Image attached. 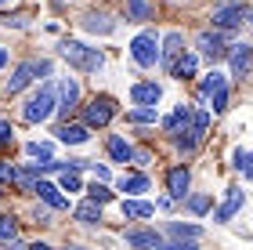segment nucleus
I'll list each match as a JSON object with an SVG mask.
<instances>
[{
	"instance_id": "1",
	"label": "nucleus",
	"mask_w": 253,
	"mask_h": 250,
	"mask_svg": "<svg viewBox=\"0 0 253 250\" xmlns=\"http://www.w3.org/2000/svg\"><path fill=\"white\" fill-rule=\"evenodd\" d=\"M58 54L73 65V69H80V73H98L101 65H105V54H101L98 48L80 44V40H65L62 48H58Z\"/></svg>"
},
{
	"instance_id": "2",
	"label": "nucleus",
	"mask_w": 253,
	"mask_h": 250,
	"mask_svg": "<svg viewBox=\"0 0 253 250\" xmlns=\"http://www.w3.org/2000/svg\"><path fill=\"white\" fill-rule=\"evenodd\" d=\"M54 109H58V95H54V87H40L37 95L22 105V120H26V123H43Z\"/></svg>"
},
{
	"instance_id": "3",
	"label": "nucleus",
	"mask_w": 253,
	"mask_h": 250,
	"mask_svg": "<svg viewBox=\"0 0 253 250\" xmlns=\"http://www.w3.org/2000/svg\"><path fill=\"white\" fill-rule=\"evenodd\" d=\"M246 18H253V11L243 4V0H221V4L213 7V29H239Z\"/></svg>"
},
{
	"instance_id": "4",
	"label": "nucleus",
	"mask_w": 253,
	"mask_h": 250,
	"mask_svg": "<svg viewBox=\"0 0 253 250\" xmlns=\"http://www.w3.org/2000/svg\"><path fill=\"white\" fill-rule=\"evenodd\" d=\"M130 54H134V62L141 65V69H152V65L163 58V48H159L156 33H137L134 44H130Z\"/></svg>"
},
{
	"instance_id": "5",
	"label": "nucleus",
	"mask_w": 253,
	"mask_h": 250,
	"mask_svg": "<svg viewBox=\"0 0 253 250\" xmlns=\"http://www.w3.org/2000/svg\"><path fill=\"white\" fill-rule=\"evenodd\" d=\"M51 73V62H22L15 73H11V80H7V91L11 95H18L22 87H29L37 76H47Z\"/></svg>"
},
{
	"instance_id": "6",
	"label": "nucleus",
	"mask_w": 253,
	"mask_h": 250,
	"mask_svg": "<svg viewBox=\"0 0 253 250\" xmlns=\"http://www.w3.org/2000/svg\"><path fill=\"white\" fill-rule=\"evenodd\" d=\"M112 116H116V101H112L109 95L90 98V105H84V123L87 127H105Z\"/></svg>"
},
{
	"instance_id": "7",
	"label": "nucleus",
	"mask_w": 253,
	"mask_h": 250,
	"mask_svg": "<svg viewBox=\"0 0 253 250\" xmlns=\"http://www.w3.org/2000/svg\"><path fill=\"white\" fill-rule=\"evenodd\" d=\"M195 48H199L210 62H217V58H224V54H228V48H232V44H228L224 29H213V33L206 29V33H199V37H195Z\"/></svg>"
},
{
	"instance_id": "8",
	"label": "nucleus",
	"mask_w": 253,
	"mask_h": 250,
	"mask_svg": "<svg viewBox=\"0 0 253 250\" xmlns=\"http://www.w3.org/2000/svg\"><path fill=\"white\" fill-rule=\"evenodd\" d=\"M181 44H185V37H181L177 29H170L167 37H163V58H159V62H163L170 73H174V69H177V62H181V51H185Z\"/></svg>"
},
{
	"instance_id": "9",
	"label": "nucleus",
	"mask_w": 253,
	"mask_h": 250,
	"mask_svg": "<svg viewBox=\"0 0 253 250\" xmlns=\"http://www.w3.org/2000/svg\"><path fill=\"white\" fill-rule=\"evenodd\" d=\"M76 105H80V84L73 80V76H62V80H58V109L73 112Z\"/></svg>"
},
{
	"instance_id": "10",
	"label": "nucleus",
	"mask_w": 253,
	"mask_h": 250,
	"mask_svg": "<svg viewBox=\"0 0 253 250\" xmlns=\"http://www.w3.org/2000/svg\"><path fill=\"white\" fill-rule=\"evenodd\" d=\"M243 203H246V192L239 189V185H232V189H228V196H224V203L217 207L213 218H217V221H232V218H235V210L243 207Z\"/></svg>"
},
{
	"instance_id": "11",
	"label": "nucleus",
	"mask_w": 253,
	"mask_h": 250,
	"mask_svg": "<svg viewBox=\"0 0 253 250\" xmlns=\"http://www.w3.org/2000/svg\"><path fill=\"white\" fill-rule=\"evenodd\" d=\"M126 243H130L134 250H159L163 247V236L152 232V229H130L126 232Z\"/></svg>"
},
{
	"instance_id": "12",
	"label": "nucleus",
	"mask_w": 253,
	"mask_h": 250,
	"mask_svg": "<svg viewBox=\"0 0 253 250\" xmlns=\"http://www.w3.org/2000/svg\"><path fill=\"white\" fill-rule=\"evenodd\" d=\"M228 58H232V73L235 76H243V73L253 69V48H250V44H232Z\"/></svg>"
},
{
	"instance_id": "13",
	"label": "nucleus",
	"mask_w": 253,
	"mask_h": 250,
	"mask_svg": "<svg viewBox=\"0 0 253 250\" xmlns=\"http://www.w3.org/2000/svg\"><path fill=\"white\" fill-rule=\"evenodd\" d=\"M192 120H195V112H192V105H177V109H174V112H170V116L163 120V127H167L170 134H185Z\"/></svg>"
},
{
	"instance_id": "14",
	"label": "nucleus",
	"mask_w": 253,
	"mask_h": 250,
	"mask_svg": "<svg viewBox=\"0 0 253 250\" xmlns=\"http://www.w3.org/2000/svg\"><path fill=\"white\" fill-rule=\"evenodd\" d=\"M130 98H134V105H156V101L163 98V87L159 84H134Z\"/></svg>"
},
{
	"instance_id": "15",
	"label": "nucleus",
	"mask_w": 253,
	"mask_h": 250,
	"mask_svg": "<svg viewBox=\"0 0 253 250\" xmlns=\"http://www.w3.org/2000/svg\"><path fill=\"white\" fill-rule=\"evenodd\" d=\"M54 134H58V142H65V145H84V142L90 138V134H87V123H62Z\"/></svg>"
},
{
	"instance_id": "16",
	"label": "nucleus",
	"mask_w": 253,
	"mask_h": 250,
	"mask_svg": "<svg viewBox=\"0 0 253 250\" xmlns=\"http://www.w3.org/2000/svg\"><path fill=\"white\" fill-rule=\"evenodd\" d=\"M167 189H170V196H174V200H185L188 196V170L185 167H174L167 174Z\"/></svg>"
},
{
	"instance_id": "17",
	"label": "nucleus",
	"mask_w": 253,
	"mask_h": 250,
	"mask_svg": "<svg viewBox=\"0 0 253 250\" xmlns=\"http://www.w3.org/2000/svg\"><path fill=\"white\" fill-rule=\"evenodd\" d=\"M37 192H40V200L47 203L51 210H65V207H69V200L62 196V189H54L51 181H40V185H37Z\"/></svg>"
},
{
	"instance_id": "18",
	"label": "nucleus",
	"mask_w": 253,
	"mask_h": 250,
	"mask_svg": "<svg viewBox=\"0 0 253 250\" xmlns=\"http://www.w3.org/2000/svg\"><path fill=\"white\" fill-rule=\"evenodd\" d=\"M84 29L87 33H112V29H116V22H112L109 15H101V11H90V15L84 18Z\"/></svg>"
},
{
	"instance_id": "19",
	"label": "nucleus",
	"mask_w": 253,
	"mask_h": 250,
	"mask_svg": "<svg viewBox=\"0 0 253 250\" xmlns=\"http://www.w3.org/2000/svg\"><path fill=\"white\" fill-rule=\"evenodd\" d=\"M224 87H228V84H224V76L213 69V73H206V76H203V84H199V95H203V98H217Z\"/></svg>"
},
{
	"instance_id": "20",
	"label": "nucleus",
	"mask_w": 253,
	"mask_h": 250,
	"mask_svg": "<svg viewBox=\"0 0 253 250\" xmlns=\"http://www.w3.org/2000/svg\"><path fill=\"white\" fill-rule=\"evenodd\" d=\"M156 207L145 200H123V218H152Z\"/></svg>"
},
{
	"instance_id": "21",
	"label": "nucleus",
	"mask_w": 253,
	"mask_h": 250,
	"mask_svg": "<svg viewBox=\"0 0 253 250\" xmlns=\"http://www.w3.org/2000/svg\"><path fill=\"white\" fill-rule=\"evenodd\" d=\"M73 214H76L80 225H98L101 221V203H80Z\"/></svg>"
},
{
	"instance_id": "22",
	"label": "nucleus",
	"mask_w": 253,
	"mask_h": 250,
	"mask_svg": "<svg viewBox=\"0 0 253 250\" xmlns=\"http://www.w3.org/2000/svg\"><path fill=\"white\" fill-rule=\"evenodd\" d=\"M109 156H112L116 163H130V160H134V149H130L123 138H109Z\"/></svg>"
},
{
	"instance_id": "23",
	"label": "nucleus",
	"mask_w": 253,
	"mask_h": 250,
	"mask_svg": "<svg viewBox=\"0 0 253 250\" xmlns=\"http://www.w3.org/2000/svg\"><path fill=\"white\" fill-rule=\"evenodd\" d=\"M167 232H170V236H177V240H199V236H203L199 225H181V221H170V225H167Z\"/></svg>"
},
{
	"instance_id": "24",
	"label": "nucleus",
	"mask_w": 253,
	"mask_h": 250,
	"mask_svg": "<svg viewBox=\"0 0 253 250\" xmlns=\"http://www.w3.org/2000/svg\"><path fill=\"white\" fill-rule=\"evenodd\" d=\"M120 189L123 192H134V196H137V192H148V178L145 174H123L120 178Z\"/></svg>"
},
{
	"instance_id": "25",
	"label": "nucleus",
	"mask_w": 253,
	"mask_h": 250,
	"mask_svg": "<svg viewBox=\"0 0 253 250\" xmlns=\"http://www.w3.org/2000/svg\"><path fill=\"white\" fill-rule=\"evenodd\" d=\"M232 160H235L239 170H243V178L253 181V149H235V152H232Z\"/></svg>"
},
{
	"instance_id": "26",
	"label": "nucleus",
	"mask_w": 253,
	"mask_h": 250,
	"mask_svg": "<svg viewBox=\"0 0 253 250\" xmlns=\"http://www.w3.org/2000/svg\"><path fill=\"white\" fill-rule=\"evenodd\" d=\"M126 18L130 22H145V18H152V7H148L145 0H126Z\"/></svg>"
},
{
	"instance_id": "27",
	"label": "nucleus",
	"mask_w": 253,
	"mask_h": 250,
	"mask_svg": "<svg viewBox=\"0 0 253 250\" xmlns=\"http://www.w3.org/2000/svg\"><path fill=\"white\" fill-rule=\"evenodd\" d=\"M126 120H130V123H156L159 112H156V105H141V109L126 112Z\"/></svg>"
},
{
	"instance_id": "28",
	"label": "nucleus",
	"mask_w": 253,
	"mask_h": 250,
	"mask_svg": "<svg viewBox=\"0 0 253 250\" xmlns=\"http://www.w3.org/2000/svg\"><path fill=\"white\" fill-rule=\"evenodd\" d=\"M87 196H90V203H109L112 200V192H109V185H105V181H90V189H87Z\"/></svg>"
},
{
	"instance_id": "29",
	"label": "nucleus",
	"mask_w": 253,
	"mask_h": 250,
	"mask_svg": "<svg viewBox=\"0 0 253 250\" xmlns=\"http://www.w3.org/2000/svg\"><path fill=\"white\" fill-rule=\"evenodd\" d=\"M80 189H84V181H80V170L65 167V170H62V192H80Z\"/></svg>"
},
{
	"instance_id": "30",
	"label": "nucleus",
	"mask_w": 253,
	"mask_h": 250,
	"mask_svg": "<svg viewBox=\"0 0 253 250\" xmlns=\"http://www.w3.org/2000/svg\"><path fill=\"white\" fill-rule=\"evenodd\" d=\"M195 65H199V62H195V54H185V58L177 62L174 76H181V80H192V76H195Z\"/></svg>"
},
{
	"instance_id": "31",
	"label": "nucleus",
	"mask_w": 253,
	"mask_h": 250,
	"mask_svg": "<svg viewBox=\"0 0 253 250\" xmlns=\"http://www.w3.org/2000/svg\"><path fill=\"white\" fill-rule=\"evenodd\" d=\"M26 152L33 156V160H51V142H29Z\"/></svg>"
},
{
	"instance_id": "32",
	"label": "nucleus",
	"mask_w": 253,
	"mask_h": 250,
	"mask_svg": "<svg viewBox=\"0 0 253 250\" xmlns=\"http://www.w3.org/2000/svg\"><path fill=\"white\" fill-rule=\"evenodd\" d=\"M15 232H18V221L11 214H0V240H15Z\"/></svg>"
},
{
	"instance_id": "33",
	"label": "nucleus",
	"mask_w": 253,
	"mask_h": 250,
	"mask_svg": "<svg viewBox=\"0 0 253 250\" xmlns=\"http://www.w3.org/2000/svg\"><path fill=\"white\" fill-rule=\"evenodd\" d=\"M206 127H210V112H195V120H192V134H195V138H203V134H206Z\"/></svg>"
},
{
	"instance_id": "34",
	"label": "nucleus",
	"mask_w": 253,
	"mask_h": 250,
	"mask_svg": "<svg viewBox=\"0 0 253 250\" xmlns=\"http://www.w3.org/2000/svg\"><path fill=\"white\" fill-rule=\"evenodd\" d=\"M210 203H213L210 196H192V200H188V210H192V214H206V210H210Z\"/></svg>"
},
{
	"instance_id": "35",
	"label": "nucleus",
	"mask_w": 253,
	"mask_h": 250,
	"mask_svg": "<svg viewBox=\"0 0 253 250\" xmlns=\"http://www.w3.org/2000/svg\"><path fill=\"white\" fill-rule=\"evenodd\" d=\"M15 185H22V189H29V192H37V185L40 181L33 178V170H18V178H15Z\"/></svg>"
},
{
	"instance_id": "36",
	"label": "nucleus",
	"mask_w": 253,
	"mask_h": 250,
	"mask_svg": "<svg viewBox=\"0 0 253 250\" xmlns=\"http://www.w3.org/2000/svg\"><path fill=\"white\" fill-rule=\"evenodd\" d=\"M195 145H199V138H195L192 131H185V134H177V149H185V152H192Z\"/></svg>"
},
{
	"instance_id": "37",
	"label": "nucleus",
	"mask_w": 253,
	"mask_h": 250,
	"mask_svg": "<svg viewBox=\"0 0 253 250\" xmlns=\"http://www.w3.org/2000/svg\"><path fill=\"white\" fill-rule=\"evenodd\" d=\"M159 250H195V240H177V243H163Z\"/></svg>"
},
{
	"instance_id": "38",
	"label": "nucleus",
	"mask_w": 253,
	"mask_h": 250,
	"mask_svg": "<svg viewBox=\"0 0 253 250\" xmlns=\"http://www.w3.org/2000/svg\"><path fill=\"white\" fill-rule=\"evenodd\" d=\"M7 145H11V123L0 120V149H7Z\"/></svg>"
},
{
	"instance_id": "39",
	"label": "nucleus",
	"mask_w": 253,
	"mask_h": 250,
	"mask_svg": "<svg viewBox=\"0 0 253 250\" xmlns=\"http://www.w3.org/2000/svg\"><path fill=\"white\" fill-rule=\"evenodd\" d=\"M15 178H18V170L11 167V163H4V160H0V181H15Z\"/></svg>"
},
{
	"instance_id": "40",
	"label": "nucleus",
	"mask_w": 253,
	"mask_h": 250,
	"mask_svg": "<svg viewBox=\"0 0 253 250\" xmlns=\"http://www.w3.org/2000/svg\"><path fill=\"white\" fill-rule=\"evenodd\" d=\"M210 109H213V112H224V109H228V87H224L221 95L213 98V105H210Z\"/></svg>"
},
{
	"instance_id": "41",
	"label": "nucleus",
	"mask_w": 253,
	"mask_h": 250,
	"mask_svg": "<svg viewBox=\"0 0 253 250\" xmlns=\"http://www.w3.org/2000/svg\"><path fill=\"white\" fill-rule=\"evenodd\" d=\"M4 26H26V15H4Z\"/></svg>"
},
{
	"instance_id": "42",
	"label": "nucleus",
	"mask_w": 253,
	"mask_h": 250,
	"mask_svg": "<svg viewBox=\"0 0 253 250\" xmlns=\"http://www.w3.org/2000/svg\"><path fill=\"white\" fill-rule=\"evenodd\" d=\"M94 178H98V181H109V167H98V163H94Z\"/></svg>"
},
{
	"instance_id": "43",
	"label": "nucleus",
	"mask_w": 253,
	"mask_h": 250,
	"mask_svg": "<svg viewBox=\"0 0 253 250\" xmlns=\"http://www.w3.org/2000/svg\"><path fill=\"white\" fill-rule=\"evenodd\" d=\"M0 65H7V51L4 48H0Z\"/></svg>"
},
{
	"instance_id": "44",
	"label": "nucleus",
	"mask_w": 253,
	"mask_h": 250,
	"mask_svg": "<svg viewBox=\"0 0 253 250\" xmlns=\"http://www.w3.org/2000/svg\"><path fill=\"white\" fill-rule=\"evenodd\" d=\"M33 250H51V247H47V243H37V247H33Z\"/></svg>"
},
{
	"instance_id": "45",
	"label": "nucleus",
	"mask_w": 253,
	"mask_h": 250,
	"mask_svg": "<svg viewBox=\"0 0 253 250\" xmlns=\"http://www.w3.org/2000/svg\"><path fill=\"white\" fill-rule=\"evenodd\" d=\"M69 250H87V247H69Z\"/></svg>"
},
{
	"instance_id": "46",
	"label": "nucleus",
	"mask_w": 253,
	"mask_h": 250,
	"mask_svg": "<svg viewBox=\"0 0 253 250\" xmlns=\"http://www.w3.org/2000/svg\"><path fill=\"white\" fill-rule=\"evenodd\" d=\"M54 4H65V0H54Z\"/></svg>"
},
{
	"instance_id": "47",
	"label": "nucleus",
	"mask_w": 253,
	"mask_h": 250,
	"mask_svg": "<svg viewBox=\"0 0 253 250\" xmlns=\"http://www.w3.org/2000/svg\"><path fill=\"white\" fill-rule=\"evenodd\" d=\"M0 4H4V0H0Z\"/></svg>"
},
{
	"instance_id": "48",
	"label": "nucleus",
	"mask_w": 253,
	"mask_h": 250,
	"mask_svg": "<svg viewBox=\"0 0 253 250\" xmlns=\"http://www.w3.org/2000/svg\"><path fill=\"white\" fill-rule=\"evenodd\" d=\"M250 22H253V18H250Z\"/></svg>"
}]
</instances>
